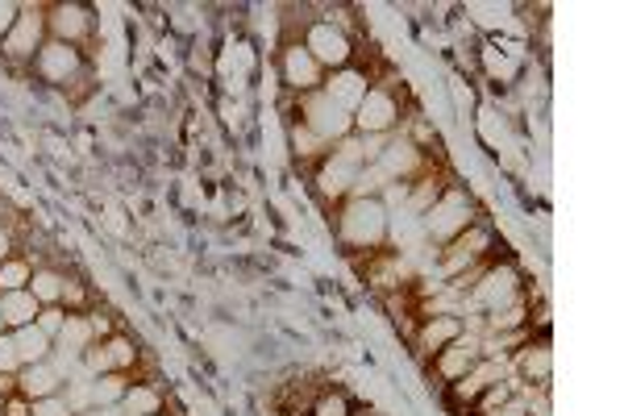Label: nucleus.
<instances>
[{
    "label": "nucleus",
    "mask_w": 624,
    "mask_h": 416,
    "mask_svg": "<svg viewBox=\"0 0 624 416\" xmlns=\"http://www.w3.org/2000/svg\"><path fill=\"white\" fill-rule=\"evenodd\" d=\"M338 237L346 242L350 250H383L388 237H392V217H388V205L379 196H367V200H342L338 208Z\"/></svg>",
    "instance_id": "f257e3e1"
},
{
    "label": "nucleus",
    "mask_w": 624,
    "mask_h": 416,
    "mask_svg": "<svg viewBox=\"0 0 624 416\" xmlns=\"http://www.w3.org/2000/svg\"><path fill=\"white\" fill-rule=\"evenodd\" d=\"M363 167H367L363 142H358V134H350V138H342L321 162H317V175H313L317 196H321L325 205H342V200H350V192L358 184Z\"/></svg>",
    "instance_id": "f03ea898"
},
{
    "label": "nucleus",
    "mask_w": 624,
    "mask_h": 416,
    "mask_svg": "<svg viewBox=\"0 0 624 416\" xmlns=\"http://www.w3.org/2000/svg\"><path fill=\"white\" fill-rule=\"evenodd\" d=\"M475 221H479V208H475V200L466 196L463 187H445L438 205L429 208V212H425L416 225H420V233H425V237H429V242L441 250V246H450L458 233L470 230Z\"/></svg>",
    "instance_id": "7ed1b4c3"
},
{
    "label": "nucleus",
    "mask_w": 624,
    "mask_h": 416,
    "mask_svg": "<svg viewBox=\"0 0 624 416\" xmlns=\"http://www.w3.org/2000/svg\"><path fill=\"white\" fill-rule=\"evenodd\" d=\"M521 283H525V279H521V271H516V262H512V258L491 262V267H487V276L463 296V304L470 308V313L487 317V313H495V308H504V304L521 301V296H525V287H521Z\"/></svg>",
    "instance_id": "20e7f679"
},
{
    "label": "nucleus",
    "mask_w": 624,
    "mask_h": 416,
    "mask_svg": "<svg viewBox=\"0 0 624 416\" xmlns=\"http://www.w3.org/2000/svg\"><path fill=\"white\" fill-rule=\"evenodd\" d=\"M34 75L42 79V84H50V88H75V84H88V59H84V50L79 47H68V42H54V38H47L42 42V50L34 54Z\"/></svg>",
    "instance_id": "39448f33"
},
{
    "label": "nucleus",
    "mask_w": 624,
    "mask_h": 416,
    "mask_svg": "<svg viewBox=\"0 0 624 416\" xmlns=\"http://www.w3.org/2000/svg\"><path fill=\"white\" fill-rule=\"evenodd\" d=\"M495 250V230L484 225V221H475L466 233H458L450 246H441L438 250V279L441 283H450V279H458L463 271H470L475 262H484L491 258Z\"/></svg>",
    "instance_id": "423d86ee"
},
{
    "label": "nucleus",
    "mask_w": 624,
    "mask_h": 416,
    "mask_svg": "<svg viewBox=\"0 0 624 416\" xmlns=\"http://www.w3.org/2000/svg\"><path fill=\"white\" fill-rule=\"evenodd\" d=\"M350 121L354 134H395L404 125V93H395V84H370Z\"/></svg>",
    "instance_id": "0eeeda50"
},
{
    "label": "nucleus",
    "mask_w": 624,
    "mask_h": 416,
    "mask_svg": "<svg viewBox=\"0 0 624 416\" xmlns=\"http://www.w3.org/2000/svg\"><path fill=\"white\" fill-rule=\"evenodd\" d=\"M296 117H301L304 130H308V134H317L325 146H338L342 138L354 134L350 113H342V109H338L321 88H317V93H308V96H296Z\"/></svg>",
    "instance_id": "6e6552de"
},
{
    "label": "nucleus",
    "mask_w": 624,
    "mask_h": 416,
    "mask_svg": "<svg viewBox=\"0 0 624 416\" xmlns=\"http://www.w3.org/2000/svg\"><path fill=\"white\" fill-rule=\"evenodd\" d=\"M276 71H279V84H283L292 96H308V93H317V88L325 84L321 63H317V59L304 50L301 38H287V42L279 47Z\"/></svg>",
    "instance_id": "1a4fd4ad"
},
{
    "label": "nucleus",
    "mask_w": 624,
    "mask_h": 416,
    "mask_svg": "<svg viewBox=\"0 0 624 416\" xmlns=\"http://www.w3.org/2000/svg\"><path fill=\"white\" fill-rule=\"evenodd\" d=\"M304 50L321 63V71L329 75V71H342L354 63V42H350V34L342 29V25L333 22H308L304 25Z\"/></svg>",
    "instance_id": "9d476101"
},
{
    "label": "nucleus",
    "mask_w": 624,
    "mask_h": 416,
    "mask_svg": "<svg viewBox=\"0 0 624 416\" xmlns=\"http://www.w3.org/2000/svg\"><path fill=\"white\" fill-rule=\"evenodd\" d=\"M370 167H379V175L388 180V187H392V184L408 187L413 180H420L429 167H438V162L429 159L420 146H413V142H408V134L400 130V138L388 142V150L379 155V162H370Z\"/></svg>",
    "instance_id": "9b49d317"
},
{
    "label": "nucleus",
    "mask_w": 624,
    "mask_h": 416,
    "mask_svg": "<svg viewBox=\"0 0 624 416\" xmlns=\"http://www.w3.org/2000/svg\"><path fill=\"white\" fill-rule=\"evenodd\" d=\"M47 4H22V13H17V25L9 29V38L0 42L4 50V59H13V63H34V54L42 50L47 42Z\"/></svg>",
    "instance_id": "f8f14e48"
},
{
    "label": "nucleus",
    "mask_w": 624,
    "mask_h": 416,
    "mask_svg": "<svg viewBox=\"0 0 624 416\" xmlns=\"http://www.w3.org/2000/svg\"><path fill=\"white\" fill-rule=\"evenodd\" d=\"M96 29V17L88 4H75V0H59V4H47V34L54 42H68V47H88Z\"/></svg>",
    "instance_id": "ddd939ff"
},
{
    "label": "nucleus",
    "mask_w": 624,
    "mask_h": 416,
    "mask_svg": "<svg viewBox=\"0 0 624 416\" xmlns=\"http://www.w3.org/2000/svg\"><path fill=\"white\" fill-rule=\"evenodd\" d=\"M138 363V346L130 342V338H121V333H109L105 342H93V346L84 350V358H79V367L88 379H100V375H109V370H134Z\"/></svg>",
    "instance_id": "4468645a"
},
{
    "label": "nucleus",
    "mask_w": 624,
    "mask_h": 416,
    "mask_svg": "<svg viewBox=\"0 0 624 416\" xmlns=\"http://www.w3.org/2000/svg\"><path fill=\"white\" fill-rule=\"evenodd\" d=\"M500 379H509V375H504V358H479L463 379L445 383V400H450L458 413H470V404H475L491 383H500Z\"/></svg>",
    "instance_id": "2eb2a0df"
},
{
    "label": "nucleus",
    "mask_w": 624,
    "mask_h": 416,
    "mask_svg": "<svg viewBox=\"0 0 624 416\" xmlns=\"http://www.w3.org/2000/svg\"><path fill=\"white\" fill-rule=\"evenodd\" d=\"M512 367L516 375L533 383V388H550L554 379V350H550V333H533L525 346L512 354Z\"/></svg>",
    "instance_id": "dca6fc26"
},
{
    "label": "nucleus",
    "mask_w": 624,
    "mask_h": 416,
    "mask_svg": "<svg viewBox=\"0 0 624 416\" xmlns=\"http://www.w3.org/2000/svg\"><path fill=\"white\" fill-rule=\"evenodd\" d=\"M370 84H375V79H370L367 71H363V68H354V63H350V68H342V71H329V75H325L321 93L329 96V100H333V105H338L342 113H350V117H354V109L363 105V96L370 93Z\"/></svg>",
    "instance_id": "f3484780"
},
{
    "label": "nucleus",
    "mask_w": 624,
    "mask_h": 416,
    "mask_svg": "<svg viewBox=\"0 0 624 416\" xmlns=\"http://www.w3.org/2000/svg\"><path fill=\"white\" fill-rule=\"evenodd\" d=\"M466 333V321L458 317V313H438V317H420V325H416V338L413 346L420 358H433L438 350H445L454 338H463Z\"/></svg>",
    "instance_id": "a211bd4d"
},
{
    "label": "nucleus",
    "mask_w": 624,
    "mask_h": 416,
    "mask_svg": "<svg viewBox=\"0 0 624 416\" xmlns=\"http://www.w3.org/2000/svg\"><path fill=\"white\" fill-rule=\"evenodd\" d=\"M479 358H484L479 338H475V333H463V338H454L450 346L433 354V375H438L441 383H454V379H463Z\"/></svg>",
    "instance_id": "6ab92c4d"
},
{
    "label": "nucleus",
    "mask_w": 624,
    "mask_h": 416,
    "mask_svg": "<svg viewBox=\"0 0 624 416\" xmlns=\"http://www.w3.org/2000/svg\"><path fill=\"white\" fill-rule=\"evenodd\" d=\"M63 363H54V358H47V363H34V367H22L17 370V395H25L29 404L34 400H47V395H59L63 392Z\"/></svg>",
    "instance_id": "aec40b11"
},
{
    "label": "nucleus",
    "mask_w": 624,
    "mask_h": 416,
    "mask_svg": "<svg viewBox=\"0 0 624 416\" xmlns=\"http://www.w3.org/2000/svg\"><path fill=\"white\" fill-rule=\"evenodd\" d=\"M445 187H450V180H445L441 162H438V167H429V171H425L420 180H413V184L404 187V200H408V217H416V221H420V217H425V212H429V208H433V205L441 200V192H445Z\"/></svg>",
    "instance_id": "412c9836"
},
{
    "label": "nucleus",
    "mask_w": 624,
    "mask_h": 416,
    "mask_svg": "<svg viewBox=\"0 0 624 416\" xmlns=\"http://www.w3.org/2000/svg\"><path fill=\"white\" fill-rule=\"evenodd\" d=\"M96 342L93 325H88V317L84 313H68V325H63V333L54 338V354L59 358H71V363H79L84 358V350Z\"/></svg>",
    "instance_id": "4be33fe9"
},
{
    "label": "nucleus",
    "mask_w": 624,
    "mask_h": 416,
    "mask_svg": "<svg viewBox=\"0 0 624 416\" xmlns=\"http://www.w3.org/2000/svg\"><path fill=\"white\" fill-rule=\"evenodd\" d=\"M529 296H521V301L504 304V308H495V313H487L484 321L475 325V338H484V333H509V329H525L529 321Z\"/></svg>",
    "instance_id": "5701e85b"
},
{
    "label": "nucleus",
    "mask_w": 624,
    "mask_h": 416,
    "mask_svg": "<svg viewBox=\"0 0 624 416\" xmlns=\"http://www.w3.org/2000/svg\"><path fill=\"white\" fill-rule=\"evenodd\" d=\"M404 276H408V267H404V258L392 255V250H375V258L367 262V279L379 287V292L404 287Z\"/></svg>",
    "instance_id": "b1692460"
},
{
    "label": "nucleus",
    "mask_w": 624,
    "mask_h": 416,
    "mask_svg": "<svg viewBox=\"0 0 624 416\" xmlns=\"http://www.w3.org/2000/svg\"><path fill=\"white\" fill-rule=\"evenodd\" d=\"M479 59H484L487 75L495 79V84H516V75H521V50L516 47H495V42H487L479 50Z\"/></svg>",
    "instance_id": "393cba45"
},
{
    "label": "nucleus",
    "mask_w": 624,
    "mask_h": 416,
    "mask_svg": "<svg viewBox=\"0 0 624 416\" xmlns=\"http://www.w3.org/2000/svg\"><path fill=\"white\" fill-rule=\"evenodd\" d=\"M0 313H4V325H9V333H13V329H25V325L38 321L42 304L29 296V287H22V292H4V296H0Z\"/></svg>",
    "instance_id": "a878e982"
},
{
    "label": "nucleus",
    "mask_w": 624,
    "mask_h": 416,
    "mask_svg": "<svg viewBox=\"0 0 624 416\" xmlns=\"http://www.w3.org/2000/svg\"><path fill=\"white\" fill-rule=\"evenodd\" d=\"M13 346H17V358H22V367H34V363H47L50 354H54V342H50L47 333L38 329V325H25V329H13Z\"/></svg>",
    "instance_id": "bb28decb"
},
{
    "label": "nucleus",
    "mask_w": 624,
    "mask_h": 416,
    "mask_svg": "<svg viewBox=\"0 0 624 416\" xmlns=\"http://www.w3.org/2000/svg\"><path fill=\"white\" fill-rule=\"evenodd\" d=\"M63 271H54V267H34V276H29V296L42 304H59L63 301Z\"/></svg>",
    "instance_id": "cd10ccee"
},
{
    "label": "nucleus",
    "mask_w": 624,
    "mask_h": 416,
    "mask_svg": "<svg viewBox=\"0 0 624 416\" xmlns=\"http://www.w3.org/2000/svg\"><path fill=\"white\" fill-rule=\"evenodd\" d=\"M121 408L130 416H159L162 413V392L155 383H130V392L121 400Z\"/></svg>",
    "instance_id": "c85d7f7f"
},
{
    "label": "nucleus",
    "mask_w": 624,
    "mask_h": 416,
    "mask_svg": "<svg viewBox=\"0 0 624 416\" xmlns=\"http://www.w3.org/2000/svg\"><path fill=\"white\" fill-rule=\"evenodd\" d=\"M130 375L125 370H109V375H100V379H93V404L96 408H109V404H121L125 400V392H130Z\"/></svg>",
    "instance_id": "c756f323"
},
{
    "label": "nucleus",
    "mask_w": 624,
    "mask_h": 416,
    "mask_svg": "<svg viewBox=\"0 0 624 416\" xmlns=\"http://www.w3.org/2000/svg\"><path fill=\"white\" fill-rule=\"evenodd\" d=\"M29 276H34V262L25 255H9L0 262V296H4V292H22V287H29Z\"/></svg>",
    "instance_id": "7c9ffc66"
},
{
    "label": "nucleus",
    "mask_w": 624,
    "mask_h": 416,
    "mask_svg": "<svg viewBox=\"0 0 624 416\" xmlns=\"http://www.w3.org/2000/svg\"><path fill=\"white\" fill-rule=\"evenodd\" d=\"M354 413V404H350V395L342 388H321L317 400L308 404V416H350Z\"/></svg>",
    "instance_id": "2f4dec72"
},
{
    "label": "nucleus",
    "mask_w": 624,
    "mask_h": 416,
    "mask_svg": "<svg viewBox=\"0 0 624 416\" xmlns=\"http://www.w3.org/2000/svg\"><path fill=\"white\" fill-rule=\"evenodd\" d=\"M292 150H296V159L301 162H321L333 146H325L317 134H308L301 121H292Z\"/></svg>",
    "instance_id": "473e14b6"
},
{
    "label": "nucleus",
    "mask_w": 624,
    "mask_h": 416,
    "mask_svg": "<svg viewBox=\"0 0 624 416\" xmlns=\"http://www.w3.org/2000/svg\"><path fill=\"white\" fill-rule=\"evenodd\" d=\"M512 395H516V379H500V383H491V388H487V392L479 395L475 404H470V413H466V416H487V413H495V408H500L504 400H512Z\"/></svg>",
    "instance_id": "72a5a7b5"
},
{
    "label": "nucleus",
    "mask_w": 624,
    "mask_h": 416,
    "mask_svg": "<svg viewBox=\"0 0 624 416\" xmlns=\"http://www.w3.org/2000/svg\"><path fill=\"white\" fill-rule=\"evenodd\" d=\"M34 325L47 333L50 342H54V338L63 333V325H68V308H63V304H47V308L38 313V321H34Z\"/></svg>",
    "instance_id": "f704fd0d"
},
{
    "label": "nucleus",
    "mask_w": 624,
    "mask_h": 416,
    "mask_svg": "<svg viewBox=\"0 0 624 416\" xmlns=\"http://www.w3.org/2000/svg\"><path fill=\"white\" fill-rule=\"evenodd\" d=\"M63 308H68V313H84V308H88V287H84V283H79V279H63Z\"/></svg>",
    "instance_id": "c9c22d12"
},
{
    "label": "nucleus",
    "mask_w": 624,
    "mask_h": 416,
    "mask_svg": "<svg viewBox=\"0 0 624 416\" xmlns=\"http://www.w3.org/2000/svg\"><path fill=\"white\" fill-rule=\"evenodd\" d=\"M29 416H75V413H71L68 395L59 392V395H47V400H34V404H29Z\"/></svg>",
    "instance_id": "e433bc0d"
},
{
    "label": "nucleus",
    "mask_w": 624,
    "mask_h": 416,
    "mask_svg": "<svg viewBox=\"0 0 624 416\" xmlns=\"http://www.w3.org/2000/svg\"><path fill=\"white\" fill-rule=\"evenodd\" d=\"M17 370H22V358L13 346V333H0V375H17Z\"/></svg>",
    "instance_id": "4c0bfd02"
},
{
    "label": "nucleus",
    "mask_w": 624,
    "mask_h": 416,
    "mask_svg": "<svg viewBox=\"0 0 624 416\" xmlns=\"http://www.w3.org/2000/svg\"><path fill=\"white\" fill-rule=\"evenodd\" d=\"M17 13H22V4H13V0H0V42L9 38V29L17 25Z\"/></svg>",
    "instance_id": "58836bf2"
},
{
    "label": "nucleus",
    "mask_w": 624,
    "mask_h": 416,
    "mask_svg": "<svg viewBox=\"0 0 624 416\" xmlns=\"http://www.w3.org/2000/svg\"><path fill=\"white\" fill-rule=\"evenodd\" d=\"M487 416H533V408L525 395H512V400H504L495 413H487Z\"/></svg>",
    "instance_id": "ea45409f"
},
{
    "label": "nucleus",
    "mask_w": 624,
    "mask_h": 416,
    "mask_svg": "<svg viewBox=\"0 0 624 416\" xmlns=\"http://www.w3.org/2000/svg\"><path fill=\"white\" fill-rule=\"evenodd\" d=\"M0 408H4V416H29V400L25 395H9Z\"/></svg>",
    "instance_id": "a19ab883"
},
{
    "label": "nucleus",
    "mask_w": 624,
    "mask_h": 416,
    "mask_svg": "<svg viewBox=\"0 0 624 416\" xmlns=\"http://www.w3.org/2000/svg\"><path fill=\"white\" fill-rule=\"evenodd\" d=\"M9 255H13V233L0 225V262H4Z\"/></svg>",
    "instance_id": "79ce46f5"
},
{
    "label": "nucleus",
    "mask_w": 624,
    "mask_h": 416,
    "mask_svg": "<svg viewBox=\"0 0 624 416\" xmlns=\"http://www.w3.org/2000/svg\"><path fill=\"white\" fill-rule=\"evenodd\" d=\"M75 416H121V404H109V408H84V413H75Z\"/></svg>",
    "instance_id": "37998d69"
},
{
    "label": "nucleus",
    "mask_w": 624,
    "mask_h": 416,
    "mask_svg": "<svg viewBox=\"0 0 624 416\" xmlns=\"http://www.w3.org/2000/svg\"><path fill=\"white\" fill-rule=\"evenodd\" d=\"M0 333H9V325H4V313H0Z\"/></svg>",
    "instance_id": "c03bdc74"
},
{
    "label": "nucleus",
    "mask_w": 624,
    "mask_h": 416,
    "mask_svg": "<svg viewBox=\"0 0 624 416\" xmlns=\"http://www.w3.org/2000/svg\"><path fill=\"white\" fill-rule=\"evenodd\" d=\"M121 416H130V413H125V408H121Z\"/></svg>",
    "instance_id": "a18cd8bd"
},
{
    "label": "nucleus",
    "mask_w": 624,
    "mask_h": 416,
    "mask_svg": "<svg viewBox=\"0 0 624 416\" xmlns=\"http://www.w3.org/2000/svg\"><path fill=\"white\" fill-rule=\"evenodd\" d=\"M159 416H162V413H159Z\"/></svg>",
    "instance_id": "49530a36"
}]
</instances>
